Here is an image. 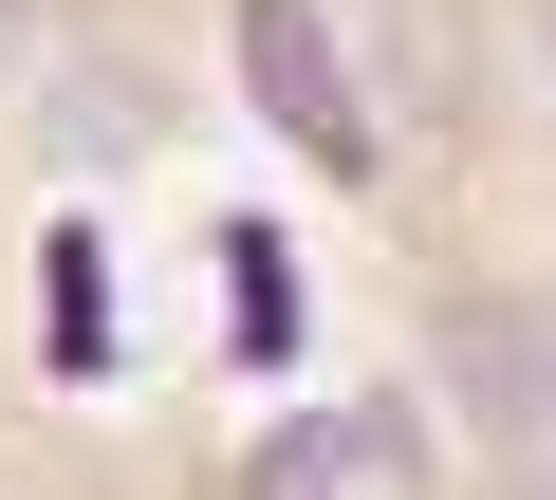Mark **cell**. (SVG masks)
Wrapping results in <instances>:
<instances>
[{
  "label": "cell",
  "instance_id": "cell-4",
  "mask_svg": "<svg viewBox=\"0 0 556 500\" xmlns=\"http://www.w3.org/2000/svg\"><path fill=\"white\" fill-rule=\"evenodd\" d=\"M38 297H56V316H38V334H56V371H112V352H130V334H112V241H93V222H56Z\"/></svg>",
  "mask_w": 556,
  "mask_h": 500
},
{
  "label": "cell",
  "instance_id": "cell-5",
  "mask_svg": "<svg viewBox=\"0 0 556 500\" xmlns=\"http://www.w3.org/2000/svg\"><path fill=\"white\" fill-rule=\"evenodd\" d=\"M20 38H38V0H0V56H20Z\"/></svg>",
  "mask_w": 556,
  "mask_h": 500
},
{
  "label": "cell",
  "instance_id": "cell-2",
  "mask_svg": "<svg viewBox=\"0 0 556 500\" xmlns=\"http://www.w3.org/2000/svg\"><path fill=\"white\" fill-rule=\"evenodd\" d=\"M260 482L278 500H371V482H427V426L408 408H298V426L260 445Z\"/></svg>",
  "mask_w": 556,
  "mask_h": 500
},
{
  "label": "cell",
  "instance_id": "cell-1",
  "mask_svg": "<svg viewBox=\"0 0 556 500\" xmlns=\"http://www.w3.org/2000/svg\"><path fill=\"white\" fill-rule=\"evenodd\" d=\"M241 75L278 93V130H298L316 167H371V112H353L334 56H316V0H241Z\"/></svg>",
  "mask_w": 556,
  "mask_h": 500
},
{
  "label": "cell",
  "instance_id": "cell-3",
  "mask_svg": "<svg viewBox=\"0 0 556 500\" xmlns=\"http://www.w3.org/2000/svg\"><path fill=\"white\" fill-rule=\"evenodd\" d=\"M223 352L241 371L298 352V260H278V222H223Z\"/></svg>",
  "mask_w": 556,
  "mask_h": 500
}]
</instances>
